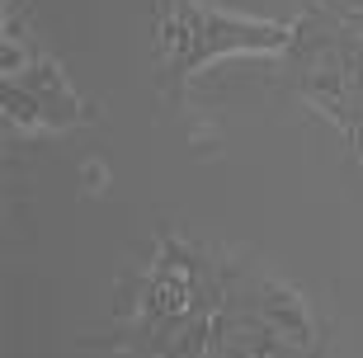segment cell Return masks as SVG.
Wrapping results in <instances>:
<instances>
[{
  "mask_svg": "<svg viewBox=\"0 0 363 358\" xmlns=\"http://www.w3.org/2000/svg\"><path fill=\"white\" fill-rule=\"evenodd\" d=\"M179 19L189 28V47L175 67V80L189 76L194 67H203L208 57L231 52V47H250V52H283L293 43V28L279 24H250V19H236V14H222L213 5H199V0H175Z\"/></svg>",
  "mask_w": 363,
  "mask_h": 358,
  "instance_id": "cell-1",
  "label": "cell"
},
{
  "mask_svg": "<svg viewBox=\"0 0 363 358\" xmlns=\"http://www.w3.org/2000/svg\"><path fill=\"white\" fill-rule=\"evenodd\" d=\"M302 358H307V354H302Z\"/></svg>",
  "mask_w": 363,
  "mask_h": 358,
  "instance_id": "cell-6",
  "label": "cell"
},
{
  "mask_svg": "<svg viewBox=\"0 0 363 358\" xmlns=\"http://www.w3.org/2000/svg\"><path fill=\"white\" fill-rule=\"evenodd\" d=\"M0 104H5V118H10L14 128H38V123H48V118H43V104L24 90V85H19V80H5Z\"/></svg>",
  "mask_w": 363,
  "mask_h": 358,
  "instance_id": "cell-4",
  "label": "cell"
},
{
  "mask_svg": "<svg viewBox=\"0 0 363 358\" xmlns=\"http://www.w3.org/2000/svg\"><path fill=\"white\" fill-rule=\"evenodd\" d=\"M250 297H255L259 325L279 330L283 340H288V345H297V349H311V345H316V325H311V311H307V302H302V292H293L288 283L269 279V274H259L255 288H250Z\"/></svg>",
  "mask_w": 363,
  "mask_h": 358,
  "instance_id": "cell-2",
  "label": "cell"
},
{
  "mask_svg": "<svg viewBox=\"0 0 363 358\" xmlns=\"http://www.w3.org/2000/svg\"><path fill=\"white\" fill-rule=\"evenodd\" d=\"M10 80H19V85L38 99V104H43V118L52 123V128H71V123L90 118V108L71 94L62 67H57V62H48V57H33V62H28L19 76H10Z\"/></svg>",
  "mask_w": 363,
  "mask_h": 358,
  "instance_id": "cell-3",
  "label": "cell"
},
{
  "mask_svg": "<svg viewBox=\"0 0 363 358\" xmlns=\"http://www.w3.org/2000/svg\"><path fill=\"white\" fill-rule=\"evenodd\" d=\"M104 189V165L99 160H85L81 165V194H99Z\"/></svg>",
  "mask_w": 363,
  "mask_h": 358,
  "instance_id": "cell-5",
  "label": "cell"
}]
</instances>
